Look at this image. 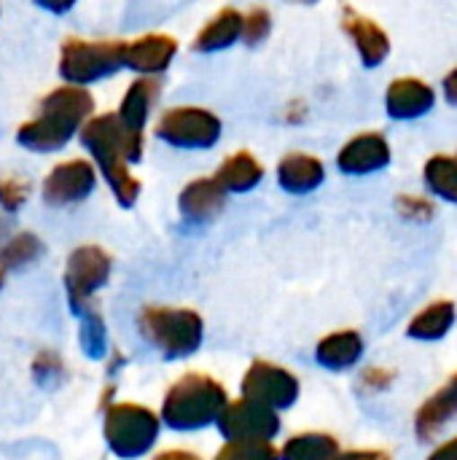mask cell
Here are the masks:
<instances>
[{
    "label": "cell",
    "instance_id": "1",
    "mask_svg": "<svg viewBox=\"0 0 457 460\" xmlns=\"http://www.w3.org/2000/svg\"><path fill=\"white\" fill-rule=\"evenodd\" d=\"M81 143L108 181L116 202L121 208H132L140 197L143 183L129 172V164L140 162L143 137L132 135L116 113H100L81 127Z\"/></svg>",
    "mask_w": 457,
    "mask_h": 460
},
{
    "label": "cell",
    "instance_id": "2",
    "mask_svg": "<svg viewBox=\"0 0 457 460\" xmlns=\"http://www.w3.org/2000/svg\"><path fill=\"white\" fill-rule=\"evenodd\" d=\"M94 97L81 86H57L38 102V116L19 124L16 143L32 154H51L70 143L75 132L92 119Z\"/></svg>",
    "mask_w": 457,
    "mask_h": 460
},
{
    "label": "cell",
    "instance_id": "3",
    "mask_svg": "<svg viewBox=\"0 0 457 460\" xmlns=\"http://www.w3.org/2000/svg\"><path fill=\"white\" fill-rule=\"evenodd\" d=\"M226 404L229 399L218 380L189 372L178 383H172L170 391L164 394L162 423L180 434L202 431L221 418Z\"/></svg>",
    "mask_w": 457,
    "mask_h": 460
},
{
    "label": "cell",
    "instance_id": "4",
    "mask_svg": "<svg viewBox=\"0 0 457 460\" xmlns=\"http://www.w3.org/2000/svg\"><path fill=\"white\" fill-rule=\"evenodd\" d=\"M137 329L143 340L170 361L189 358L191 353H197L205 337L202 315L189 307L148 305L140 310Z\"/></svg>",
    "mask_w": 457,
    "mask_h": 460
},
{
    "label": "cell",
    "instance_id": "5",
    "mask_svg": "<svg viewBox=\"0 0 457 460\" xmlns=\"http://www.w3.org/2000/svg\"><path fill=\"white\" fill-rule=\"evenodd\" d=\"M162 420L154 415V410L132 402H119L105 407L102 420V437L108 450L121 460L143 458L151 453V447L159 439Z\"/></svg>",
    "mask_w": 457,
    "mask_h": 460
},
{
    "label": "cell",
    "instance_id": "6",
    "mask_svg": "<svg viewBox=\"0 0 457 460\" xmlns=\"http://www.w3.org/2000/svg\"><path fill=\"white\" fill-rule=\"evenodd\" d=\"M124 40H86L65 38L59 49V75L67 86L86 89L89 84L113 75L124 67Z\"/></svg>",
    "mask_w": 457,
    "mask_h": 460
},
{
    "label": "cell",
    "instance_id": "7",
    "mask_svg": "<svg viewBox=\"0 0 457 460\" xmlns=\"http://www.w3.org/2000/svg\"><path fill=\"white\" fill-rule=\"evenodd\" d=\"M110 270H113V259L100 245H81L67 256L65 291H67L73 315L81 318L83 313H89L94 307L92 299L110 280Z\"/></svg>",
    "mask_w": 457,
    "mask_h": 460
},
{
    "label": "cell",
    "instance_id": "8",
    "mask_svg": "<svg viewBox=\"0 0 457 460\" xmlns=\"http://www.w3.org/2000/svg\"><path fill=\"white\" fill-rule=\"evenodd\" d=\"M221 119L197 105H178L162 113L156 121V137L164 140L172 148H189V151H205L213 148L221 140Z\"/></svg>",
    "mask_w": 457,
    "mask_h": 460
},
{
    "label": "cell",
    "instance_id": "9",
    "mask_svg": "<svg viewBox=\"0 0 457 460\" xmlns=\"http://www.w3.org/2000/svg\"><path fill=\"white\" fill-rule=\"evenodd\" d=\"M226 442H272L280 434V415L250 399L229 402L215 420Z\"/></svg>",
    "mask_w": 457,
    "mask_h": 460
},
{
    "label": "cell",
    "instance_id": "10",
    "mask_svg": "<svg viewBox=\"0 0 457 460\" xmlns=\"http://www.w3.org/2000/svg\"><path fill=\"white\" fill-rule=\"evenodd\" d=\"M242 399H250L272 412H280L296 404L299 380L277 364L253 361L242 377Z\"/></svg>",
    "mask_w": 457,
    "mask_h": 460
},
{
    "label": "cell",
    "instance_id": "11",
    "mask_svg": "<svg viewBox=\"0 0 457 460\" xmlns=\"http://www.w3.org/2000/svg\"><path fill=\"white\" fill-rule=\"evenodd\" d=\"M97 186V170L86 159H67L59 162L43 181V202L51 208H67L83 202Z\"/></svg>",
    "mask_w": 457,
    "mask_h": 460
},
{
    "label": "cell",
    "instance_id": "12",
    "mask_svg": "<svg viewBox=\"0 0 457 460\" xmlns=\"http://www.w3.org/2000/svg\"><path fill=\"white\" fill-rule=\"evenodd\" d=\"M388 164H391V143L382 132H361L350 137L337 154V167L345 175H369L385 170Z\"/></svg>",
    "mask_w": 457,
    "mask_h": 460
},
{
    "label": "cell",
    "instance_id": "13",
    "mask_svg": "<svg viewBox=\"0 0 457 460\" xmlns=\"http://www.w3.org/2000/svg\"><path fill=\"white\" fill-rule=\"evenodd\" d=\"M178 54V40L164 32H148L135 40H124L121 62L124 67L140 73L143 78H154L156 73L167 70L172 57Z\"/></svg>",
    "mask_w": 457,
    "mask_h": 460
},
{
    "label": "cell",
    "instance_id": "14",
    "mask_svg": "<svg viewBox=\"0 0 457 460\" xmlns=\"http://www.w3.org/2000/svg\"><path fill=\"white\" fill-rule=\"evenodd\" d=\"M342 30L350 35L364 67H377L388 59L391 38L374 19L364 16L356 8H342Z\"/></svg>",
    "mask_w": 457,
    "mask_h": 460
},
{
    "label": "cell",
    "instance_id": "15",
    "mask_svg": "<svg viewBox=\"0 0 457 460\" xmlns=\"http://www.w3.org/2000/svg\"><path fill=\"white\" fill-rule=\"evenodd\" d=\"M436 105V92L420 78H396L385 92V111L396 121H412L426 116Z\"/></svg>",
    "mask_w": 457,
    "mask_h": 460
},
{
    "label": "cell",
    "instance_id": "16",
    "mask_svg": "<svg viewBox=\"0 0 457 460\" xmlns=\"http://www.w3.org/2000/svg\"><path fill=\"white\" fill-rule=\"evenodd\" d=\"M457 418V372L415 412V437L420 442H434L444 426Z\"/></svg>",
    "mask_w": 457,
    "mask_h": 460
},
{
    "label": "cell",
    "instance_id": "17",
    "mask_svg": "<svg viewBox=\"0 0 457 460\" xmlns=\"http://www.w3.org/2000/svg\"><path fill=\"white\" fill-rule=\"evenodd\" d=\"M226 191L218 186L215 178H197L191 181L180 197H178V208L183 213L186 221H194V224H205V221H213L224 205H226Z\"/></svg>",
    "mask_w": 457,
    "mask_h": 460
},
{
    "label": "cell",
    "instance_id": "18",
    "mask_svg": "<svg viewBox=\"0 0 457 460\" xmlns=\"http://www.w3.org/2000/svg\"><path fill=\"white\" fill-rule=\"evenodd\" d=\"M326 181V167L318 156L294 151L277 162V183L288 194H310Z\"/></svg>",
    "mask_w": 457,
    "mask_h": 460
},
{
    "label": "cell",
    "instance_id": "19",
    "mask_svg": "<svg viewBox=\"0 0 457 460\" xmlns=\"http://www.w3.org/2000/svg\"><path fill=\"white\" fill-rule=\"evenodd\" d=\"M364 356V337L353 329L326 334L315 345V361L329 372H345L356 367Z\"/></svg>",
    "mask_w": 457,
    "mask_h": 460
},
{
    "label": "cell",
    "instance_id": "20",
    "mask_svg": "<svg viewBox=\"0 0 457 460\" xmlns=\"http://www.w3.org/2000/svg\"><path fill=\"white\" fill-rule=\"evenodd\" d=\"M156 97H159V81L156 78H137V81H132V86L124 92L121 105L116 111L119 121L132 135L143 137L145 124H148V113H151V105H154Z\"/></svg>",
    "mask_w": 457,
    "mask_h": 460
},
{
    "label": "cell",
    "instance_id": "21",
    "mask_svg": "<svg viewBox=\"0 0 457 460\" xmlns=\"http://www.w3.org/2000/svg\"><path fill=\"white\" fill-rule=\"evenodd\" d=\"M242 38V13L237 8H221L194 38L191 49L199 54H213L234 46Z\"/></svg>",
    "mask_w": 457,
    "mask_h": 460
},
{
    "label": "cell",
    "instance_id": "22",
    "mask_svg": "<svg viewBox=\"0 0 457 460\" xmlns=\"http://www.w3.org/2000/svg\"><path fill=\"white\" fill-rule=\"evenodd\" d=\"M218 181V186L229 194H245L250 189H256L264 181V164L250 154V151H237L229 159H224V164L215 170L213 175Z\"/></svg>",
    "mask_w": 457,
    "mask_h": 460
},
{
    "label": "cell",
    "instance_id": "23",
    "mask_svg": "<svg viewBox=\"0 0 457 460\" xmlns=\"http://www.w3.org/2000/svg\"><path fill=\"white\" fill-rule=\"evenodd\" d=\"M457 307L453 299H439L428 307H423L407 326V337L420 340V342H436L450 334L455 326Z\"/></svg>",
    "mask_w": 457,
    "mask_h": 460
},
{
    "label": "cell",
    "instance_id": "24",
    "mask_svg": "<svg viewBox=\"0 0 457 460\" xmlns=\"http://www.w3.org/2000/svg\"><path fill=\"white\" fill-rule=\"evenodd\" d=\"M339 456V442L331 434H299L291 437L283 450H277L280 460H334Z\"/></svg>",
    "mask_w": 457,
    "mask_h": 460
},
{
    "label": "cell",
    "instance_id": "25",
    "mask_svg": "<svg viewBox=\"0 0 457 460\" xmlns=\"http://www.w3.org/2000/svg\"><path fill=\"white\" fill-rule=\"evenodd\" d=\"M423 178L431 194H436L444 202L457 205V159L455 156H444L436 154L426 162L423 167Z\"/></svg>",
    "mask_w": 457,
    "mask_h": 460
},
{
    "label": "cell",
    "instance_id": "26",
    "mask_svg": "<svg viewBox=\"0 0 457 460\" xmlns=\"http://www.w3.org/2000/svg\"><path fill=\"white\" fill-rule=\"evenodd\" d=\"M43 253V243L32 232H19L8 243L0 245V270H19L32 264Z\"/></svg>",
    "mask_w": 457,
    "mask_h": 460
},
{
    "label": "cell",
    "instance_id": "27",
    "mask_svg": "<svg viewBox=\"0 0 457 460\" xmlns=\"http://www.w3.org/2000/svg\"><path fill=\"white\" fill-rule=\"evenodd\" d=\"M78 340H81V350L86 358L100 361L108 353V329L102 315L92 307L89 313L81 315V329H78Z\"/></svg>",
    "mask_w": 457,
    "mask_h": 460
},
{
    "label": "cell",
    "instance_id": "28",
    "mask_svg": "<svg viewBox=\"0 0 457 460\" xmlns=\"http://www.w3.org/2000/svg\"><path fill=\"white\" fill-rule=\"evenodd\" d=\"M213 460H280L272 442H226Z\"/></svg>",
    "mask_w": 457,
    "mask_h": 460
},
{
    "label": "cell",
    "instance_id": "29",
    "mask_svg": "<svg viewBox=\"0 0 457 460\" xmlns=\"http://www.w3.org/2000/svg\"><path fill=\"white\" fill-rule=\"evenodd\" d=\"M30 197V183L19 175L0 172V208L5 213H16Z\"/></svg>",
    "mask_w": 457,
    "mask_h": 460
},
{
    "label": "cell",
    "instance_id": "30",
    "mask_svg": "<svg viewBox=\"0 0 457 460\" xmlns=\"http://www.w3.org/2000/svg\"><path fill=\"white\" fill-rule=\"evenodd\" d=\"M272 30V13L261 5H253L248 13H242V38L248 46H259Z\"/></svg>",
    "mask_w": 457,
    "mask_h": 460
},
{
    "label": "cell",
    "instance_id": "31",
    "mask_svg": "<svg viewBox=\"0 0 457 460\" xmlns=\"http://www.w3.org/2000/svg\"><path fill=\"white\" fill-rule=\"evenodd\" d=\"M396 205H399V213L404 218H409V221H431L434 213H436V208H434L431 199L415 197V194H401Z\"/></svg>",
    "mask_w": 457,
    "mask_h": 460
},
{
    "label": "cell",
    "instance_id": "32",
    "mask_svg": "<svg viewBox=\"0 0 457 460\" xmlns=\"http://www.w3.org/2000/svg\"><path fill=\"white\" fill-rule=\"evenodd\" d=\"M62 361H59V356L57 353H51V350H46V353H40L35 361H32V375H35V380L40 383V385H54L59 377H62Z\"/></svg>",
    "mask_w": 457,
    "mask_h": 460
},
{
    "label": "cell",
    "instance_id": "33",
    "mask_svg": "<svg viewBox=\"0 0 457 460\" xmlns=\"http://www.w3.org/2000/svg\"><path fill=\"white\" fill-rule=\"evenodd\" d=\"M393 372H388V369H380V367H372V369H366L364 372V377H361V383L366 385V388H372V391H385L391 383H393Z\"/></svg>",
    "mask_w": 457,
    "mask_h": 460
},
{
    "label": "cell",
    "instance_id": "34",
    "mask_svg": "<svg viewBox=\"0 0 457 460\" xmlns=\"http://www.w3.org/2000/svg\"><path fill=\"white\" fill-rule=\"evenodd\" d=\"M334 460H393L385 450H347Z\"/></svg>",
    "mask_w": 457,
    "mask_h": 460
},
{
    "label": "cell",
    "instance_id": "35",
    "mask_svg": "<svg viewBox=\"0 0 457 460\" xmlns=\"http://www.w3.org/2000/svg\"><path fill=\"white\" fill-rule=\"evenodd\" d=\"M428 460H457V437L455 439H450V442H444L442 447H436Z\"/></svg>",
    "mask_w": 457,
    "mask_h": 460
},
{
    "label": "cell",
    "instance_id": "36",
    "mask_svg": "<svg viewBox=\"0 0 457 460\" xmlns=\"http://www.w3.org/2000/svg\"><path fill=\"white\" fill-rule=\"evenodd\" d=\"M444 97H447L450 105H457V67H453L444 75Z\"/></svg>",
    "mask_w": 457,
    "mask_h": 460
},
{
    "label": "cell",
    "instance_id": "37",
    "mask_svg": "<svg viewBox=\"0 0 457 460\" xmlns=\"http://www.w3.org/2000/svg\"><path fill=\"white\" fill-rule=\"evenodd\" d=\"M154 460H202L197 453H189V450H164L159 453Z\"/></svg>",
    "mask_w": 457,
    "mask_h": 460
},
{
    "label": "cell",
    "instance_id": "38",
    "mask_svg": "<svg viewBox=\"0 0 457 460\" xmlns=\"http://www.w3.org/2000/svg\"><path fill=\"white\" fill-rule=\"evenodd\" d=\"M43 8H48V11H54V13H62V11H70L73 8V3L67 0V3H40Z\"/></svg>",
    "mask_w": 457,
    "mask_h": 460
},
{
    "label": "cell",
    "instance_id": "39",
    "mask_svg": "<svg viewBox=\"0 0 457 460\" xmlns=\"http://www.w3.org/2000/svg\"><path fill=\"white\" fill-rule=\"evenodd\" d=\"M3 234H5V221L0 218V237H3Z\"/></svg>",
    "mask_w": 457,
    "mask_h": 460
},
{
    "label": "cell",
    "instance_id": "40",
    "mask_svg": "<svg viewBox=\"0 0 457 460\" xmlns=\"http://www.w3.org/2000/svg\"><path fill=\"white\" fill-rule=\"evenodd\" d=\"M3 275H5V272H3V270H0V288H3Z\"/></svg>",
    "mask_w": 457,
    "mask_h": 460
},
{
    "label": "cell",
    "instance_id": "41",
    "mask_svg": "<svg viewBox=\"0 0 457 460\" xmlns=\"http://www.w3.org/2000/svg\"><path fill=\"white\" fill-rule=\"evenodd\" d=\"M455 159H457V156H455Z\"/></svg>",
    "mask_w": 457,
    "mask_h": 460
}]
</instances>
